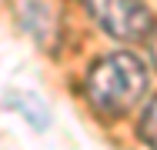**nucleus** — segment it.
I'll use <instances>...</instances> for the list:
<instances>
[{"label":"nucleus","instance_id":"nucleus-1","mask_svg":"<svg viewBox=\"0 0 157 150\" xmlns=\"http://www.w3.org/2000/svg\"><path fill=\"white\" fill-rule=\"evenodd\" d=\"M151 87V73L144 60L130 50H114L90 63L84 77V93L97 114L104 117H124L130 114Z\"/></svg>","mask_w":157,"mask_h":150},{"label":"nucleus","instance_id":"nucleus-2","mask_svg":"<svg viewBox=\"0 0 157 150\" xmlns=\"http://www.w3.org/2000/svg\"><path fill=\"white\" fill-rule=\"evenodd\" d=\"M84 7L117 40H144L154 27L151 7L144 0H84Z\"/></svg>","mask_w":157,"mask_h":150},{"label":"nucleus","instance_id":"nucleus-3","mask_svg":"<svg viewBox=\"0 0 157 150\" xmlns=\"http://www.w3.org/2000/svg\"><path fill=\"white\" fill-rule=\"evenodd\" d=\"M7 103L24 120H30L33 130H47V127H50V110H47V103H44L37 93H30V90H10V93H7Z\"/></svg>","mask_w":157,"mask_h":150},{"label":"nucleus","instance_id":"nucleus-4","mask_svg":"<svg viewBox=\"0 0 157 150\" xmlns=\"http://www.w3.org/2000/svg\"><path fill=\"white\" fill-rule=\"evenodd\" d=\"M137 133H140V140H144V144L157 147V97L147 103V107H144V117H140Z\"/></svg>","mask_w":157,"mask_h":150},{"label":"nucleus","instance_id":"nucleus-5","mask_svg":"<svg viewBox=\"0 0 157 150\" xmlns=\"http://www.w3.org/2000/svg\"><path fill=\"white\" fill-rule=\"evenodd\" d=\"M144 40L151 43V57H154V63H157V24L147 30V37H144Z\"/></svg>","mask_w":157,"mask_h":150}]
</instances>
